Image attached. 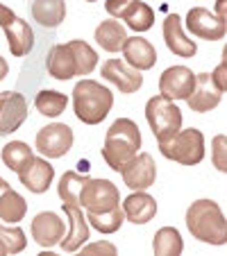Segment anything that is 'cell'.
Returning a JSON list of instances; mask_svg holds the SVG:
<instances>
[{
  "instance_id": "cell-1",
  "label": "cell",
  "mask_w": 227,
  "mask_h": 256,
  "mask_svg": "<svg viewBox=\"0 0 227 256\" xmlns=\"http://www.w3.org/2000/svg\"><path fill=\"white\" fill-rule=\"evenodd\" d=\"M186 229L193 238L207 245H225L227 240L225 216L213 200H195L186 208Z\"/></svg>"
},
{
  "instance_id": "cell-2",
  "label": "cell",
  "mask_w": 227,
  "mask_h": 256,
  "mask_svg": "<svg viewBox=\"0 0 227 256\" xmlns=\"http://www.w3.org/2000/svg\"><path fill=\"white\" fill-rule=\"evenodd\" d=\"M114 106V93L105 84L84 78L73 88V109L84 125H100Z\"/></svg>"
},
{
  "instance_id": "cell-3",
  "label": "cell",
  "mask_w": 227,
  "mask_h": 256,
  "mask_svg": "<svg viewBox=\"0 0 227 256\" xmlns=\"http://www.w3.org/2000/svg\"><path fill=\"white\" fill-rule=\"evenodd\" d=\"M143 145L141 138V130L134 120L130 118H118L111 122V127L107 130L105 136V148H102V159L111 170H121V166L127 159L136 154Z\"/></svg>"
},
{
  "instance_id": "cell-4",
  "label": "cell",
  "mask_w": 227,
  "mask_h": 256,
  "mask_svg": "<svg viewBox=\"0 0 227 256\" xmlns=\"http://www.w3.org/2000/svg\"><path fill=\"white\" fill-rule=\"evenodd\" d=\"M145 120H148L150 130L155 134V138L161 143L170 140L179 130H182V112L173 100L159 96L150 98L145 104Z\"/></svg>"
},
{
  "instance_id": "cell-5",
  "label": "cell",
  "mask_w": 227,
  "mask_h": 256,
  "mask_svg": "<svg viewBox=\"0 0 227 256\" xmlns=\"http://www.w3.org/2000/svg\"><path fill=\"white\" fill-rule=\"evenodd\" d=\"M159 152L182 166H198L204 159V136L195 127L179 130L170 140L159 145Z\"/></svg>"
},
{
  "instance_id": "cell-6",
  "label": "cell",
  "mask_w": 227,
  "mask_h": 256,
  "mask_svg": "<svg viewBox=\"0 0 227 256\" xmlns=\"http://www.w3.org/2000/svg\"><path fill=\"white\" fill-rule=\"evenodd\" d=\"M78 204L84 213H105L121 206V193L109 179H89L80 190Z\"/></svg>"
},
{
  "instance_id": "cell-7",
  "label": "cell",
  "mask_w": 227,
  "mask_h": 256,
  "mask_svg": "<svg viewBox=\"0 0 227 256\" xmlns=\"http://www.w3.org/2000/svg\"><path fill=\"white\" fill-rule=\"evenodd\" d=\"M118 172H121V177H123V184L130 190H145L155 184L157 166H155L152 154H148V152H136L132 159H127L125 164L121 166Z\"/></svg>"
},
{
  "instance_id": "cell-8",
  "label": "cell",
  "mask_w": 227,
  "mask_h": 256,
  "mask_svg": "<svg viewBox=\"0 0 227 256\" xmlns=\"http://www.w3.org/2000/svg\"><path fill=\"white\" fill-rule=\"evenodd\" d=\"M73 130L64 122H50V125L41 127L37 134V152L48 159H59V156L68 154L73 148Z\"/></svg>"
},
{
  "instance_id": "cell-9",
  "label": "cell",
  "mask_w": 227,
  "mask_h": 256,
  "mask_svg": "<svg viewBox=\"0 0 227 256\" xmlns=\"http://www.w3.org/2000/svg\"><path fill=\"white\" fill-rule=\"evenodd\" d=\"M100 72L107 82H111L121 93H125V96L136 93L143 86V75H141V70L132 68L130 64H125L123 59H107V62L102 64Z\"/></svg>"
},
{
  "instance_id": "cell-10",
  "label": "cell",
  "mask_w": 227,
  "mask_h": 256,
  "mask_svg": "<svg viewBox=\"0 0 227 256\" xmlns=\"http://www.w3.org/2000/svg\"><path fill=\"white\" fill-rule=\"evenodd\" d=\"M64 213L68 216V234H64V238L59 240L64 252H78L84 242L91 238V227L87 222V216H84L82 206L80 204H68L62 202Z\"/></svg>"
},
{
  "instance_id": "cell-11",
  "label": "cell",
  "mask_w": 227,
  "mask_h": 256,
  "mask_svg": "<svg viewBox=\"0 0 227 256\" xmlns=\"http://www.w3.org/2000/svg\"><path fill=\"white\" fill-rule=\"evenodd\" d=\"M28 118V100L16 91L0 93V136H10Z\"/></svg>"
},
{
  "instance_id": "cell-12",
  "label": "cell",
  "mask_w": 227,
  "mask_h": 256,
  "mask_svg": "<svg viewBox=\"0 0 227 256\" xmlns=\"http://www.w3.org/2000/svg\"><path fill=\"white\" fill-rule=\"evenodd\" d=\"M195 82V72L186 66H170L161 72L159 78V93L168 100H186Z\"/></svg>"
},
{
  "instance_id": "cell-13",
  "label": "cell",
  "mask_w": 227,
  "mask_h": 256,
  "mask_svg": "<svg viewBox=\"0 0 227 256\" xmlns=\"http://www.w3.org/2000/svg\"><path fill=\"white\" fill-rule=\"evenodd\" d=\"M186 30L193 34V36L204 39V41H220L227 32L225 20H220L216 14H211V12L204 10V7H193V10H188Z\"/></svg>"
},
{
  "instance_id": "cell-14",
  "label": "cell",
  "mask_w": 227,
  "mask_h": 256,
  "mask_svg": "<svg viewBox=\"0 0 227 256\" xmlns=\"http://www.w3.org/2000/svg\"><path fill=\"white\" fill-rule=\"evenodd\" d=\"M66 234L64 220L53 211H41L32 220V240L41 247H55Z\"/></svg>"
},
{
  "instance_id": "cell-15",
  "label": "cell",
  "mask_w": 227,
  "mask_h": 256,
  "mask_svg": "<svg viewBox=\"0 0 227 256\" xmlns=\"http://www.w3.org/2000/svg\"><path fill=\"white\" fill-rule=\"evenodd\" d=\"M222 100V93L216 88V84L211 82V75L209 72H200L195 75V82H193V88L188 93L186 102L191 106V112L195 114H207L211 109H216Z\"/></svg>"
},
{
  "instance_id": "cell-16",
  "label": "cell",
  "mask_w": 227,
  "mask_h": 256,
  "mask_svg": "<svg viewBox=\"0 0 227 256\" xmlns=\"http://www.w3.org/2000/svg\"><path fill=\"white\" fill-rule=\"evenodd\" d=\"M19 179L28 190L41 195L50 188V184H53L55 168L50 166V161L41 159V156H32V159L28 161V166L19 172Z\"/></svg>"
},
{
  "instance_id": "cell-17",
  "label": "cell",
  "mask_w": 227,
  "mask_h": 256,
  "mask_svg": "<svg viewBox=\"0 0 227 256\" xmlns=\"http://www.w3.org/2000/svg\"><path fill=\"white\" fill-rule=\"evenodd\" d=\"M164 41L168 46V50L177 57H184V59H193L198 54V46L195 41H191L184 34L182 30V18L177 14H168L164 20Z\"/></svg>"
},
{
  "instance_id": "cell-18",
  "label": "cell",
  "mask_w": 227,
  "mask_h": 256,
  "mask_svg": "<svg viewBox=\"0 0 227 256\" xmlns=\"http://www.w3.org/2000/svg\"><path fill=\"white\" fill-rule=\"evenodd\" d=\"M123 213L125 220L132 224H148L152 218L157 216V202L152 195H148L145 190H134L132 195H127L123 200Z\"/></svg>"
},
{
  "instance_id": "cell-19",
  "label": "cell",
  "mask_w": 227,
  "mask_h": 256,
  "mask_svg": "<svg viewBox=\"0 0 227 256\" xmlns=\"http://www.w3.org/2000/svg\"><path fill=\"white\" fill-rule=\"evenodd\" d=\"M123 57H125V64H130L136 70H150L157 64V50L148 39L127 36L123 46Z\"/></svg>"
},
{
  "instance_id": "cell-20",
  "label": "cell",
  "mask_w": 227,
  "mask_h": 256,
  "mask_svg": "<svg viewBox=\"0 0 227 256\" xmlns=\"http://www.w3.org/2000/svg\"><path fill=\"white\" fill-rule=\"evenodd\" d=\"M46 66H48V72L55 80H66L78 78V66H75V54L68 48V44H57L50 48L48 59H46Z\"/></svg>"
},
{
  "instance_id": "cell-21",
  "label": "cell",
  "mask_w": 227,
  "mask_h": 256,
  "mask_svg": "<svg viewBox=\"0 0 227 256\" xmlns=\"http://www.w3.org/2000/svg\"><path fill=\"white\" fill-rule=\"evenodd\" d=\"M3 30H5L7 46H10V50H12L14 57H25V54L32 50L34 32H32V28H30L28 20H23V18L16 16L14 20H10V23L3 25Z\"/></svg>"
},
{
  "instance_id": "cell-22",
  "label": "cell",
  "mask_w": 227,
  "mask_h": 256,
  "mask_svg": "<svg viewBox=\"0 0 227 256\" xmlns=\"http://www.w3.org/2000/svg\"><path fill=\"white\" fill-rule=\"evenodd\" d=\"M96 44L100 46L107 52H121L123 46L127 41V30L121 20H102L96 28V34H93Z\"/></svg>"
},
{
  "instance_id": "cell-23",
  "label": "cell",
  "mask_w": 227,
  "mask_h": 256,
  "mask_svg": "<svg viewBox=\"0 0 227 256\" xmlns=\"http://www.w3.org/2000/svg\"><path fill=\"white\" fill-rule=\"evenodd\" d=\"M28 213V202L10 184L0 186V220L7 224H19Z\"/></svg>"
},
{
  "instance_id": "cell-24",
  "label": "cell",
  "mask_w": 227,
  "mask_h": 256,
  "mask_svg": "<svg viewBox=\"0 0 227 256\" xmlns=\"http://www.w3.org/2000/svg\"><path fill=\"white\" fill-rule=\"evenodd\" d=\"M30 12L41 28H59L66 18V2L64 0H34L30 5Z\"/></svg>"
},
{
  "instance_id": "cell-25",
  "label": "cell",
  "mask_w": 227,
  "mask_h": 256,
  "mask_svg": "<svg viewBox=\"0 0 227 256\" xmlns=\"http://www.w3.org/2000/svg\"><path fill=\"white\" fill-rule=\"evenodd\" d=\"M121 20H125V25L134 32H148L155 25V12L148 2L141 0H132L130 5L125 7V12L121 14Z\"/></svg>"
},
{
  "instance_id": "cell-26",
  "label": "cell",
  "mask_w": 227,
  "mask_h": 256,
  "mask_svg": "<svg viewBox=\"0 0 227 256\" xmlns=\"http://www.w3.org/2000/svg\"><path fill=\"white\" fill-rule=\"evenodd\" d=\"M184 250V238L175 227H161L152 238V252L157 256H179Z\"/></svg>"
},
{
  "instance_id": "cell-27",
  "label": "cell",
  "mask_w": 227,
  "mask_h": 256,
  "mask_svg": "<svg viewBox=\"0 0 227 256\" xmlns=\"http://www.w3.org/2000/svg\"><path fill=\"white\" fill-rule=\"evenodd\" d=\"M84 216H87L89 227H93L100 234H116L123 227V220H125V213H123L121 206L105 213H84Z\"/></svg>"
},
{
  "instance_id": "cell-28",
  "label": "cell",
  "mask_w": 227,
  "mask_h": 256,
  "mask_svg": "<svg viewBox=\"0 0 227 256\" xmlns=\"http://www.w3.org/2000/svg\"><path fill=\"white\" fill-rule=\"evenodd\" d=\"M0 156H3V164H5L7 168L14 170V172L19 174L34 154H32V148H30L28 143H23V140H12V143H7L5 148H3V154Z\"/></svg>"
},
{
  "instance_id": "cell-29",
  "label": "cell",
  "mask_w": 227,
  "mask_h": 256,
  "mask_svg": "<svg viewBox=\"0 0 227 256\" xmlns=\"http://www.w3.org/2000/svg\"><path fill=\"white\" fill-rule=\"evenodd\" d=\"M66 104H68V96H64V93H59V91H53V88H50V91H41L39 96H37V100H34L37 112L46 118L62 116Z\"/></svg>"
},
{
  "instance_id": "cell-30",
  "label": "cell",
  "mask_w": 227,
  "mask_h": 256,
  "mask_svg": "<svg viewBox=\"0 0 227 256\" xmlns=\"http://www.w3.org/2000/svg\"><path fill=\"white\" fill-rule=\"evenodd\" d=\"M87 182H89V177H84V174H80V172H73V170L64 172L57 184V193H59V198H62V202L78 204L80 190H82V186L87 184Z\"/></svg>"
},
{
  "instance_id": "cell-31",
  "label": "cell",
  "mask_w": 227,
  "mask_h": 256,
  "mask_svg": "<svg viewBox=\"0 0 227 256\" xmlns=\"http://www.w3.org/2000/svg\"><path fill=\"white\" fill-rule=\"evenodd\" d=\"M68 48L75 54V66H78V75H91L93 68L98 66V52L87 44V41H68Z\"/></svg>"
},
{
  "instance_id": "cell-32",
  "label": "cell",
  "mask_w": 227,
  "mask_h": 256,
  "mask_svg": "<svg viewBox=\"0 0 227 256\" xmlns=\"http://www.w3.org/2000/svg\"><path fill=\"white\" fill-rule=\"evenodd\" d=\"M28 245V238H25V232L14 224V227H3L0 224V256L5 254H19V252L25 250Z\"/></svg>"
},
{
  "instance_id": "cell-33",
  "label": "cell",
  "mask_w": 227,
  "mask_h": 256,
  "mask_svg": "<svg viewBox=\"0 0 227 256\" xmlns=\"http://www.w3.org/2000/svg\"><path fill=\"white\" fill-rule=\"evenodd\" d=\"M211 161L216 166L218 172H225L227 170V161H225V134L213 136L211 143Z\"/></svg>"
},
{
  "instance_id": "cell-34",
  "label": "cell",
  "mask_w": 227,
  "mask_h": 256,
  "mask_svg": "<svg viewBox=\"0 0 227 256\" xmlns=\"http://www.w3.org/2000/svg\"><path fill=\"white\" fill-rule=\"evenodd\" d=\"M82 252H84V256H87V254H111V256H114L118 250L111 245V242L100 240V242H91V245H87Z\"/></svg>"
},
{
  "instance_id": "cell-35",
  "label": "cell",
  "mask_w": 227,
  "mask_h": 256,
  "mask_svg": "<svg viewBox=\"0 0 227 256\" xmlns=\"http://www.w3.org/2000/svg\"><path fill=\"white\" fill-rule=\"evenodd\" d=\"M132 0H105V10L111 18H121V14L125 12V7L130 5Z\"/></svg>"
},
{
  "instance_id": "cell-36",
  "label": "cell",
  "mask_w": 227,
  "mask_h": 256,
  "mask_svg": "<svg viewBox=\"0 0 227 256\" xmlns=\"http://www.w3.org/2000/svg\"><path fill=\"white\" fill-rule=\"evenodd\" d=\"M225 59H222V62L220 64H218V66H216V70H213V72H209V75H211V82L213 84H216V88H218V91H220V93H225Z\"/></svg>"
},
{
  "instance_id": "cell-37",
  "label": "cell",
  "mask_w": 227,
  "mask_h": 256,
  "mask_svg": "<svg viewBox=\"0 0 227 256\" xmlns=\"http://www.w3.org/2000/svg\"><path fill=\"white\" fill-rule=\"evenodd\" d=\"M14 18H16L14 12H12L10 7H5L3 2H0V28H3L5 23H10V20H14Z\"/></svg>"
},
{
  "instance_id": "cell-38",
  "label": "cell",
  "mask_w": 227,
  "mask_h": 256,
  "mask_svg": "<svg viewBox=\"0 0 227 256\" xmlns=\"http://www.w3.org/2000/svg\"><path fill=\"white\" fill-rule=\"evenodd\" d=\"M7 72H10V64H7V62H5V57L0 54V82H3V80L7 78Z\"/></svg>"
},
{
  "instance_id": "cell-39",
  "label": "cell",
  "mask_w": 227,
  "mask_h": 256,
  "mask_svg": "<svg viewBox=\"0 0 227 256\" xmlns=\"http://www.w3.org/2000/svg\"><path fill=\"white\" fill-rule=\"evenodd\" d=\"M225 2L227 0H218V5H216V16L220 20H225Z\"/></svg>"
},
{
  "instance_id": "cell-40",
  "label": "cell",
  "mask_w": 227,
  "mask_h": 256,
  "mask_svg": "<svg viewBox=\"0 0 227 256\" xmlns=\"http://www.w3.org/2000/svg\"><path fill=\"white\" fill-rule=\"evenodd\" d=\"M3 184H5V179H3V177H0V186H3Z\"/></svg>"
},
{
  "instance_id": "cell-41",
  "label": "cell",
  "mask_w": 227,
  "mask_h": 256,
  "mask_svg": "<svg viewBox=\"0 0 227 256\" xmlns=\"http://www.w3.org/2000/svg\"><path fill=\"white\" fill-rule=\"evenodd\" d=\"M87 2H96V0H87Z\"/></svg>"
}]
</instances>
